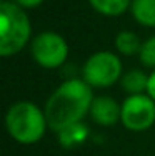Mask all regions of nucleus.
<instances>
[{"label": "nucleus", "mask_w": 155, "mask_h": 156, "mask_svg": "<svg viewBox=\"0 0 155 156\" xmlns=\"http://www.w3.org/2000/svg\"><path fill=\"white\" fill-rule=\"evenodd\" d=\"M94 98V88L82 78H68L62 81L52 91L43 106L49 128L58 133L70 125L83 121V118L90 115Z\"/></svg>", "instance_id": "obj_1"}, {"label": "nucleus", "mask_w": 155, "mask_h": 156, "mask_svg": "<svg viewBox=\"0 0 155 156\" xmlns=\"http://www.w3.org/2000/svg\"><path fill=\"white\" fill-rule=\"evenodd\" d=\"M5 128L12 140L20 144H35L45 136L49 128L45 110L30 100H20L9 106Z\"/></svg>", "instance_id": "obj_2"}, {"label": "nucleus", "mask_w": 155, "mask_h": 156, "mask_svg": "<svg viewBox=\"0 0 155 156\" xmlns=\"http://www.w3.org/2000/svg\"><path fill=\"white\" fill-rule=\"evenodd\" d=\"M32 23L27 10L13 0L0 2V57L20 53L32 42Z\"/></svg>", "instance_id": "obj_3"}, {"label": "nucleus", "mask_w": 155, "mask_h": 156, "mask_svg": "<svg viewBox=\"0 0 155 156\" xmlns=\"http://www.w3.org/2000/svg\"><path fill=\"white\" fill-rule=\"evenodd\" d=\"M124 76V63L117 51H95L82 66V80L92 88H109Z\"/></svg>", "instance_id": "obj_4"}, {"label": "nucleus", "mask_w": 155, "mask_h": 156, "mask_svg": "<svg viewBox=\"0 0 155 156\" xmlns=\"http://www.w3.org/2000/svg\"><path fill=\"white\" fill-rule=\"evenodd\" d=\"M68 43L57 32H40L30 42V55L40 68L55 70L67 63L68 58Z\"/></svg>", "instance_id": "obj_5"}, {"label": "nucleus", "mask_w": 155, "mask_h": 156, "mask_svg": "<svg viewBox=\"0 0 155 156\" xmlns=\"http://www.w3.org/2000/svg\"><path fill=\"white\" fill-rule=\"evenodd\" d=\"M120 123L135 133L147 131L155 123V101L147 93L128 95L122 101Z\"/></svg>", "instance_id": "obj_6"}, {"label": "nucleus", "mask_w": 155, "mask_h": 156, "mask_svg": "<svg viewBox=\"0 0 155 156\" xmlns=\"http://www.w3.org/2000/svg\"><path fill=\"white\" fill-rule=\"evenodd\" d=\"M122 115V103H119L115 98L107 95L95 96L94 103L90 106V118L94 120V123L98 126H113L120 121Z\"/></svg>", "instance_id": "obj_7"}, {"label": "nucleus", "mask_w": 155, "mask_h": 156, "mask_svg": "<svg viewBox=\"0 0 155 156\" xmlns=\"http://www.w3.org/2000/svg\"><path fill=\"white\" fill-rule=\"evenodd\" d=\"M88 136H90V129H88V126L83 121L70 125L67 128H64L62 131L57 133L60 146L67 148V150H72V148H77L80 144H83L88 140Z\"/></svg>", "instance_id": "obj_8"}, {"label": "nucleus", "mask_w": 155, "mask_h": 156, "mask_svg": "<svg viewBox=\"0 0 155 156\" xmlns=\"http://www.w3.org/2000/svg\"><path fill=\"white\" fill-rule=\"evenodd\" d=\"M142 40L138 38V35L132 30H122L115 35L113 45H115V51L120 57H134V55L140 53L142 48Z\"/></svg>", "instance_id": "obj_9"}, {"label": "nucleus", "mask_w": 155, "mask_h": 156, "mask_svg": "<svg viewBox=\"0 0 155 156\" xmlns=\"http://www.w3.org/2000/svg\"><path fill=\"white\" fill-rule=\"evenodd\" d=\"M128 12L138 25L155 28V0H132Z\"/></svg>", "instance_id": "obj_10"}, {"label": "nucleus", "mask_w": 155, "mask_h": 156, "mask_svg": "<svg viewBox=\"0 0 155 156\" xmlns=\"http://www.w3.org/2000/svg\"><path fill=\"white\" fill-rule=\"evenodd\" d=\"M88 5L103 17H120L130 10L132 0H88Z\"/></svg>", "instance_id": "obj_11"}, {"label": "nucleus", "mask_w": 155, "mask_h": 156, "mask_svg": "<svg viewBox=\"0 0 155 156\" xmlns=\"http://www.w3.org/2000/svg\"><path fill=\"white\" fill-rule=\"evenodd\" d=\"M120 85L127 95H140L147 93V87H149V75L143 70H130V72L124 73L120 80Z\"/></svg>", "instance_id": "obj_12"}, {"label": "nucleus", "mask_w": 155, "mask_h": 156, "mask_svg": "<svg viewBox=\"0 0 155 156\" xmlns=\"http://www.w3.org/2000/svg\"><path fill=\"white\" fill-rule=\"evenodd\" d=\"M138 60L143 66H147L150 70H155V35H152L150 38H147L142 43Z\"/></svg>", "instance_id": "obj_13"}, {"label": "nucleus", "mask_w": 155, "mask_h": 156, "mask_svg": "<svg viewBox=\"0 0 155 156\" xmlns=\"http://www.w3.org/2000/svg\"><path fill=\"white\" fill-rule=\"evenodd\" d=\"M13 2L18 3L20 7H24L25 10H28V9H35V7L42 5L45 0H13Z\"/></svg>", "instance_id": "obj_14"}, {"label": "nucleus", "mask_w": 155, "mask_h": 156, "mask_svg": "<svg viewBox=\"0 0 155 156\" xmlns=\"http://www.w3.org/2000/svg\"><path fill=\"white\" fill-rule=\"evenodd\" d=\"M147 95L155 101V70L149 73V87H147Z\"/></svg>", "instance_id": "obj_15"}]
</instances>
